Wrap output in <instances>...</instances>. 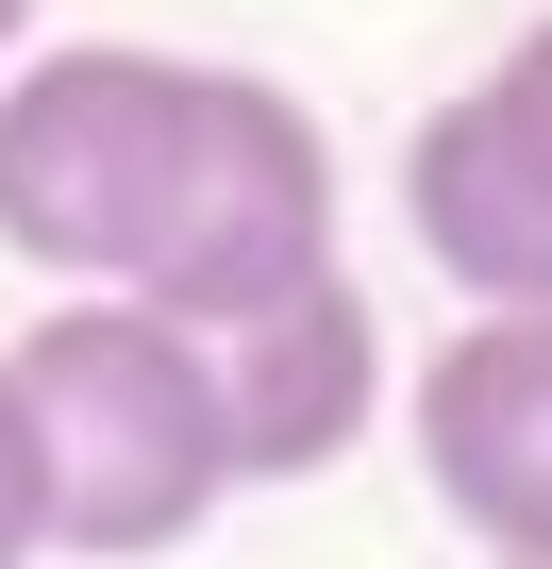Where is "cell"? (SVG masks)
Segmentation results:
<instances>
[{
  "instance_id": "1",
  "label": "cell",
  "mask_w": 552,
  "mask_h": 569,
  "mask_svg": "<svg viewBox=\"0 0 552 569\" xmlns=\"http://www.w3.org/2000/svg\"><path fill=\"white\" fill-rule=\"evenodd\" d=\"M0 251L51 268V302L251 336L335 284V151L268 68L68 34L0 68Z\"/></svg>"
},
{
  "instance_id": "2",
  "label": "cell",
  "mask_w": 552,
  "mask_h": 569,
  "mask_svg": "<svg viewBox=\"0 0 552 569\" xmlns=\"http://www.w3.org/2000/svg\"><path fill=\"white\" fill-rule=\"evenodd\" d=\"M18 436H34V519L84 569H151L234 502V419H218V352L134 319V302H51L18 352Z\"/></svg>"
},
{
  "instance_id": "3",
  "label": "cell",
  "mask_w": 552,
  "mask_h": 569,
  "mask_svg": "<svg viewBox=\"0 0 552 569\" xmlns=\"http://www.w3.org/2000/svg\"><path fill=\"white\" fill-rule=\"evenodd\" d=\"M402 234L469 319H552V18L402 134Z\"/></svg>"
},
{
  "instance_id": "4",
  "label": "cell",
  "mask_w": 552,
  "mask_h": 569,
  "mask_svg": "<svg viewBox=\"0 0 552 569\" xmlns=\"http://www.w3.org/2000/svg\"><path fill=\"white\" fill-rule=\"evenodd\" d=\"M419 486L485 569H552V319H469L419 369Z\"/></svg>"
},
{
  "instance_id": "5",
  "label": "cell",
  "mask_w": 552,
  "mask_h": 569,
  "mask_svg": "<svg viewBox=\"0 0 552 569\" xmlns=\"http://www.w3.org/2000/svg\"><path fill=\"white\" fill-rule=\"evenodd\" d=\"M218 352V419H234V486H319L369 419H385V319L369 284L335 268L319 302L251 319V336H201Z\"/></svg>"
},
{
  "instance_id": "6",
  "label": "cell",
  "mask_w": 552,
  "mask_h": 569,
  "mask_svg": "<svg viewBox=\"0 0 552 569\" xmlns=\"http://www.w3.org/2000/svg\"><path fill=\"white\" fill-rule=\"evenodd\" d=\"M51 519H34V436H18V386H0V569H34Z\"/></svg>"
},
{
  "instance_id": "7",
  "label": "cell",
  "mask_w": 552,
  "mask_h": 569,
  "mask_svg": "<svg viewBox=\"0 0 552 569\" xmlns=\"http://www.w3.org/2000/svg\"><path fill=\"white\" fill-rule=\"evenodd\" d=\"M18 51H34V0H0V68H18Z\"/></svg>"
}]
</instances>
